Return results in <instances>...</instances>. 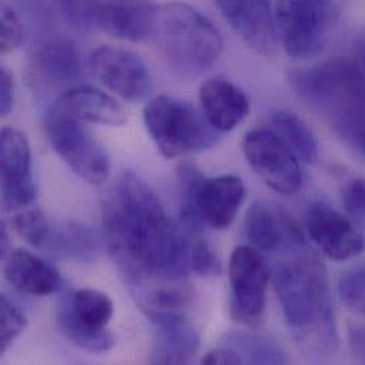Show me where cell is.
<instances>
[{
    "instance_id": "d6a6232c",
    "label": "cell",
    "mask_w": 365,
    "mask_h": 365,
    "mask_svg": "<svg viewBox=\"0 0 365 365\" xmlns=\"http://www.w3.org/2000/svg\"><path fill=\"white\" fill-rule=\"evenodd\" d=\"M341 203L346 213L356 222L365 223V181L354 178L344 183Z\"/></svg>"
},
{
    "instance_id": "2e32d148",
    "label": "cell",
    "mask_w": 365,
    "mask_h": 365,
    "mask_svg": "<svg viewBox=\"0 0 365 365\" xmlns=\"http://www.w3.org/2000/svg\"><path fill=\"white\" fill-rule=\"evenodd\" d=\"M51 110L84 124L121 127L128 121L125 110L111 96L88 86L71 87Z\"/></svg>"
},
{
    "instance_id": "5b68a950",
    "label": "cell",
    "mask_w": 365,
    "mask_h": 365,
    "mask_svg": "<svg viewBox=\"0 0 365 365\" xmlns=\"http://www.w3.org/2000/svg\"><path fill=\"white\" fill-rule=\"evenodd\" d=\"M178 185L183 229L189 235H200L203 225L219 230L229 227L246 196L240 178H205L193 163L178 167Z\"/></svg>"
},
{
    "instance_id": "d4e9b609",
    "label": "cell",
    "mask_w": 365,
    "mask_h": 365,
    "mask_svg": "<svg viewBox=\"0 0 365 365\" xmlns=\"http://www.w3.org/2000/svg\"><path fill=\"white\" fill-rule=\"evenodd\" d=\"M54 253L73 260H91L98 250V242L94 232L80 223H68L50 233L46 245Z\"/></svg>"
},
{
    "instance_id": "603a6c76",
    "label": "cell",
    "mask_w": 365,
    "mask_h": 365,
    "mask_svg": "<svg viewBox=\"0 0 365 365\" xmlns=\"http://www.w3.org/2000/svg\"><path fill=\"white\" fill-rule=\"evenodd\" d=\"M269 128L273 130L296 154V157L306 164H314L319 158V144L307 127V124L294 113L276 111L269 120Z\"/></svg>"
},
{
    "instance_id": "4fadbf2b",
    "label": "cell",
    "mask_w": 365,
    "mask_h": 365,
    "mask_svg": "<svg viewBox=\"0 0 365 365\" xmlns=\"http://www.w3.org/2000/svg\"><path fill=\"white\" fill-rule=\"evenodd\" d=\"M306 225L313 242L330 259L347 260L364 250V233L356 222L324 202L310 205Z\"/></svg>"
},
{
    "instance_id": "d6986e66",
    "label": "cell",
    "mask_w": 365,
    "mask_h": 365,
    "mask_svg": "<svg viewBox=\"0 0 365 365\" xmlns=\"http://www.w3.org/2000/svg\"><path fill=\"white\" fill-rule=\"evenodd\" d=\"M3 273L16 290L37 297L53 294L63 284V279L53 264L24 249H13L7 253Z\"/></svg>"
},
{
    "instance_id": "7a4b0ae2",
    "label": "cell",
    "mask_w": 365,
    "mask_h": 365,
    "mask_svg": "<svg viewBox=\"0 0 365 365\" xmlns=\"http://www.w3.org/2000/svg\"><path fill=\"white\" fill-rule=\"evenodd\" d=\"M274 290L290 331L313 356L333 354L339 346L336 316L324 266L309 253L280 263L273 276Z\"/></svg>"
},
{
    "instance_id": "9c48e42d",
    "label": "cell",
    "mask_w": 365,
    "mask_h": 365,
    "mask_svg": "<svg viewBox=\"0 0 365 365\" xmlns=\"http://www.w3.org/2000/svg\"><path fill=\"white\" fill-rule=\"evenodd\" d=\"M274 21L286 53L306 60L319 54L327 41L330 6L327 0H276Z\"/></svg>"
},
{
    "instance_id": "484cf974",
    "label": "cell",
    "mask_w": 365,
    "mask_h": 365,
    "mask_svg": "<svg viewBox=\"0 0 365 365\" xmlns=\"http://www.w3.org/2000/svg\"><path fill=\"white\" fill-rule=\"evenodd\" d=\"M57 327L73 346L88 353H107L115 344V339L108 329L80 326L61 312H57Z\"/></svg>"
},
{
    "instance_id": "3957f363",
    "label": "cell",
    "mask_w": 365,
    "mask_h": 365,
    "mask_svg": "<svg viewBox=\"0 0 365 365\" xmlns=\"http://www.w3.org/2000/svg\"><path fill=\"white\" fill-rule=\"evenodd\" d=\"M154 36L170 64L187 77L209 70L223 50V38L215 24L182 1L158 6Z\"/></svg>"
},
{
    "instance_id": "ffe728a7",
    "label": "cell",
    "mask_w": 365,
    "mask_h": 365,
    "mask_svg": "<svg viewBox=\"0 0 365 365\" xmlns=\"http://www.w3.org/2000/svg\"><path fill=\"white\" fill-rule=\"evenodd\" d=\"M157 337L150 361L153 364H189L195 359L200 341L186 316L170 317L154 324Z\"/></svg>"
},
{
    "instance_id": "ac0fdd59",
    "label": "cell",
    "mask_w": 365,
    "mask_h": 365,
    "mask_svg": "<svg viewBox=\"0 0 365 365\" xmlns=\"http://www.w3.org/2000/svg\"><path fill=\"white\" fill-rule=\"evenodd\" d=\"M157 9L153 0H106L98 26L114 37L143 41L154 36Z\"/></svg>"
},
{
    "instance_id": "8d00e7d4",
    "label": "cell",
    "mask_w": 365,
    "mask_h": 365,
    "mask_svg": "<svg viewBox=\"0 0 365 365\" xmlns=\"http://www.w3.org/2000/svg\"><path fill=\"white\" fill-rule=\"evenodd\" d=\"M354 48L365 66V26H363L354 37Z\"/></svg>"
},
{
    "instance_id": "d590c367",
    "label": "cell",
    "mask_w": 365,
    "mask_h": 365,
    "mask_svg": "<svg viewBox=\"0 0 365 365\" xmlns=\"http://www.w3.org/2000/svg\"><path fill=\"white\" fill-rule=\"evenodd\" d=\"M349 344L353 356L365 363V326L351 324L349 327Z\"/></svg>"
},
{
    "instance_id": "30bf717a",
    "label": "cell",
    "mask_w": 365,
    "mask_h": 365,
    "mask_svg": "<svg viewBox=\"0 0 365 365\" xmlns=\"http://www.w3.org/2000/svg\"><path fill=\"white\" fill-rule=\"evenodd\" d=\"M242 151L269 187L283 195H294L303 186L300 160L289 145L270 128L249 131L242 141Z\"/></svg>"
},
{
    "instance_id": "e0dca14e",
    "label": "cell",
    "mask_w": 365,
    "mask_h": 365,
    "mask_svg": "<svg viewBox=\"0 0 365 365\" xmlns=\"http://www.w3.org/2000/svg\"><path fill=\"white\" fill-rule=\"evenodd\" d=\"M199 101L202 113L219 133L235 130L250 111L245 91L222 77L209 78L200 86Z\"/></svg>"
},
{
    "instance_id": "836d02e7",
    "label": "cell",
    "mask_w": 365,
    "mask_h": 365,
    "mask_svg": "<svg viewBox=\"0 0 365 365\" xmlns=\"http://www.w3.org/2000/svg\"><path fill=\"white\" fill-rule=\"evenodd\" d=\"M14 106V77L7 67L0 70V114L6 117Z\"/></svg>"
},
{
    "instance_id": "f1b7e54d",
    "label": "cell",
    "mask_w": 365,
    "mask_h": 365,
    "mask_svg": "<svg viewBox=\"0 0 365 365\" xmlns=\"http://www.w3.org/2000/svg\"><path fill=\"white\" fill-rule=\"evenodd\" d=\"M339 293L349 310L365 317V262L340 277Z\"/></svg>"
},
{
    "instance_id": "4316f807",
    "label": "cell",
    "mask_w": 365,
    "mask_h": 365,
    "mask_svg": "<svg viewBox=\"0 0 365 365\" xmlns=\"http://www.w3.org/2000/svg\"><path fill=\"white\" fill-rule=\"evenodd\" d=\"M14 232L33 247H46L50 239V226L46 215L37 206L20 209L11 220Z\"/></svg>"
},
{
    "instance_id": "f546056e",
    "label": "cell",
    "mask_w": 365,
    "mask_h": 365,
    "mask_svg": "<svg viewBox=\"0 0 365 365\" xmlns=\"http://www.w3.org/2000/svg\"><path fill=\"white\" fill-rule=\"evenodd\" d=\"M26 326L27 319L23 310L3 294L0 299V354H4L9 350Z\"/></svg>"
},
{
    "instance_id": "5bb4252c",
    "label": "cell",
    "mask_w": 365,
    "mask_h": 365,
    "mask_svg": "<svg viewBox=\"0 0 365 365\" xmlns=\"http://www.w3.org/2000/svg\"><path fill=\"white\" fill-rule=\"evenodd\" d=\"M226 23L253 50L269 54L276 48L277 29L269 0H215Z\"/></svg>"
},
{
    "instance_id": "83f0119b",
    "label": "cell",
    "mask_w": 365,
    "mask_h": 365,
    "mask_svg": "<svg viewBox=\"0 0 365 365\" xmlns=\"http://www.w3.org/2000/svg\"><path fill=\"white\" fill-rule=\"evenodd\" d=\"M66 21L78 31H90L100 24L104 0H56Z\"/></svg>"
},
{
    "instance_id": "1f68e13d",
    "label": "cell",
    "mask_w": 365,
    "mask_h": 365,
    "mask_svg": "<svg viewBox=\"0 0 365 365\" xmlns=\"http://www.w3.org/2000/svg\"><path fill=\"white\" fill-rule=\"evenodd\" d=\"M24 37L23 23L13 7L3 3L1 4V36H0V50L1 53H9L16 50Z\"/></svg>"
},
{
    "instance_id": "9a60e30c",
    "label": "cell",
    "mask_w": 365,
    "mask_h": 365,
    "mask_svg": "<svg viewBox=\"0 0 365 365\" xmlns=\"http://www.w3.org/2000/svg\"><path fill=\"white\" fill-rule=\"evenodd\" d=\"M245 235L260 252H274L283 246L296 249L304 246L302 230L284 210H274L267 203L253 202L245 217Z\"/></svg>"
},
{
    "instance_id": "277c9868",
    "label": "cell",
    "mask_w": 365,
    "mask_h": 365,
    "mask_svg": "<svg viewBox=\"0 0 365 365\" xmlns=\"http://www.w3.org/2000/svg\"><path fill=\"white\" fill-rule=\"evenodd\" d=\"M300 98L324 114L330 124L339 123L365 106V71L346 57H334L289 74Z\"/></svg>"
},
{
    "instance_id": "8992f818",
    "label": "cell",
    "mask_w": 365,
    "mask_h": 365,
    "mask_svg": "<svg viewBox=\"0 0 365 365\" xmlns=\"http://www.w3.org/2000/svg\"><path fill=\"white\" fill-rule=\"evenodd\" d=\"M144 124L165 158L206 151L219 138V131L207 121L202 110L170 96H158L147 103Z\"/></svg>"
},
{
    "instance_id": "6da1fadb",
    "label": "cell",
    "mask_w": 365,
    "mask_h": 365,
    "mask_svg": "<svg viewBox=\"0 0 365 365\" xmlns=\"http://www.w3.org/2000/svg\"><path fill=\"white\" fill-rule=\"evenodd\" d=\"M103 226L108 252L151 323L186 316L195 296L187 283L190 235L175 226L157 193L123 173L104 195Z\"/></svg>"
},
{
    "instance_id": "44dd1931",
    "label": "cell",
    "mask_w": 365,
    "mask_h": 365,
    "mask_svg": "<svg viewBox=\"0 0 365 365\" xmlns=\"http://www.w3.org/2000/svg\"><path fill=\"white\" fill-rule=\"evenodd\" d=\"M40 76L53 86H71L83 76L81 57L70 38H53L43 44L36 54Z\"/></svg>"
},
{
    "instance_id": "7402d4cb",
    "label": "cell",
    "mask_w": 365,
    "mask_h": 365,
    "mask_svg": "<svg viewBox=\"0 0 365 365\" xmlns=\"http://www.w3.org/2000/svg\"><path fill=\"white\" fill-rule=\"evenodd\" d=\"M57 312L64 313L80 326L107 329L114 314V304L110 296L103 292L81 289L63 297L57 306Z\"/></svg>"
},
{
    "instance_id": "74e56055",
    "label": "cell",
    "mask_w": 365,
    "mask_h": 365,
    "mask_svg": "<svg viewBox=\"0 0 365 365\" xmlns=\"http://www.w3.org/2000/svg\"><path fill=\"white\" fill-rule=\"evenodd\" d=\"M0 246H1V257L4 259L7 256V253L10 252V239H9V233L4 225H1V230H0Z\"/></svg>"
},
{
    "instance_id": "7c38bea8",
    "label": "cell",
    "mask_w": 365,
    "mask_h": 365,
    "mask_svg": "<svg viewBox=\"0 0 365 365\" xmlns=\"http://www.w3.org/2000/svg\"><path fill=\"white\" fill-rule=\"evenodd\" d=\"M1 155V205L4 210H20L36 199L31 174V151L26 135L4 127L0 138Z\"/></svg>"
},
{
    "instance_id": "52a82bcc",
    "label": "cell",
    "mask_w": 365,
    "mask_h": 365,
    "mask_svg": "<svg viewBox=\"0 0 365 365\" xmlns=\"http://www.w3.org/2000/svg\"><path fill=\"white\" fill-rule=\"evenodd\" d=\"M46 134L56 154L80 178L93 185H101L110 178V157L84 123L50 108L46 120Z\"/></svg>"
},
{
    "instance_id": "e575fe53",
    "label": "cell",
    "mask_w": 365,
    "mask_h": 365,
    "mask_svg": "<svg viewBox=\"0 0 365 365\" xmlns=\"http://www.w3.org/2000/svg\"><path fill=\"white\" fill-rule=\"evenodd\" d=\"M243 359L232 349L222 346L220 349L212 350L209 353H206L202 360L200 364H243Z\"/></svg>"
},
{
    "instance_id": "cb8c5ba5",
    "label": "cell",
    "mask_w": 365,
    "mask_h": 365,
    "mask_svg": "<svg viewBox=\"0 0 365 365\" xmlns=\"http://www.w3.org/2000/svg\"><path fill=\"white\" fill-rule=\"evenodd\" d=\"M223 346L235 350L245 363L252 364H284V350L272 339L252 331H232L226 336Z\"/></svg>"
},
{
    "instance_id": "4dcf8cb0",
    "label": "cell",
    "mask_w": 365,
    "mask_h": 365,
    "mask_svg": "<svg viewBox=\"0 0 365 365\" xmlns=\"http://www.w3.org/2000/svg\"><path fill=\"white\" fill-rule=\"evenodd\" d=\"M189 270L199 277H216L222 273V263L217 255L200 237V235H190L189 246Z\"/></svg>"
},
{
    "instance_id": "8fae6325",
    "label": "cell",
    "mask_w": 365,
    "mask_h": 365,
    "mask_svg": "<svg viewBox=\"0 0 365 365\" xmlns=\"http://www.w3.org/2000/svg\"><path fill=\"white\" fill-rule=\"evenodd\" d=\"M88 64L96 78L125 101L141 103L153 94L151 71L131 50L100 46L91 53Z\"/></svg>"
},
{
    "instance_id": "ba28073f",
    "label": "cell",
    "mask_w": 365,
    "mask_h": 365,
    "mask_svg": "<svg viewBox=\"0 0 365 365\" xmlns=\"http://www.w3.org/2000/svg\"><path fill=\"white\" fill-rule=\"evenodd\" d=\"M270 280L269 266L262 252L253 246L236 247L229 260V314L233 322L257 329L263 323L266 292Z\"/></svg>"
}]
</instances>
